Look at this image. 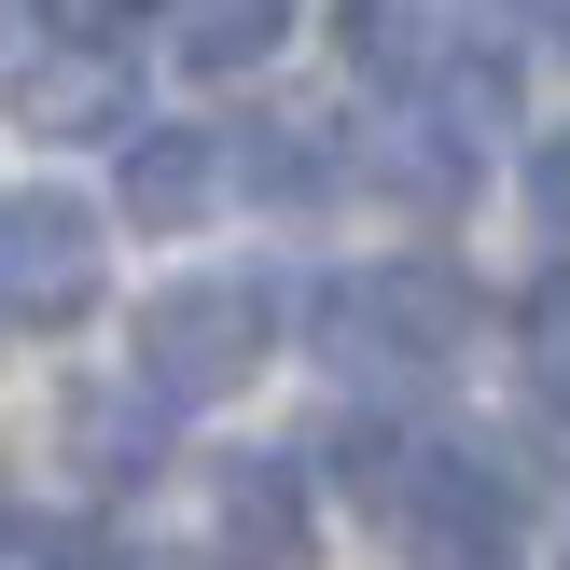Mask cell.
Wrapping results in <instances>:
<instances>
[{
	"label": "cell",
	"mask_w": 570,
	"mask_h": 570,
	"mask_svg": "<svg viewBox=\"0 0 570 570\" xmlns=\"http://www.w3.org/2000/svg\"><path fill=\"white\" fill-rule=\"evenodd\" d=\"M14 126H42V139L126 126V83H111V56H42V70H14Z\"/></svg>",
	"instance_id": "cell-9"
},
{
	"label": "cell",
	"mask_w": 570,
	"mask_h": 570,
	"mask_svg": "<svg viewBox=\"0 0 570 570\" xmlns=\"http://www.w3.org/2000/svg\"><path fill=\"white\" fill-rule=\"evenodd\" d=\"M376 515L404 529L417 570H515V543H529L515 473L473 460V445H404V473L376 488Z\"/></svg>",
	"instance_id": "cell-2"
},
{
	"label": "cell",
	"mask_w": 570,
	"mask_h": 570,
	"mask_svg": "<svg viewBox=\"0 0 570 570\" xmlns=\"http://www.w3.org/2000/svg\"><path fill=\"white\" fill-rule=\"evenodd\" d=\"M223 557H237V570H306V488L278 460L223 473Z\"/></svg>",
	"instance_id": "cell-8"
},
{
	"label": "cell",
	"mask_w": 570,
	"mask_h": 570,
	"mask_svg": "<svg viewBox=\"0 0 570 570\" xmlns=\"http://www.w3.org/2000/svg\"><path fill=\"white\" fill-rule=\"evenodd\" d=\"M557 570H570V557H557Z\"/></svg>",
	"instance_id": "cell-17"
},
{
	"label": "cell",
	"mask_w": 570,
	"mask_h": 570,
	"mask_svg": "<svg viewBox=\"0 0 570 570\" xmlns=\"http://www.w3.org/2000/svg\"><path fill=\"white\" fill-rule=\"evenodd\" d=\"M209 195H223V139H195V126H139V139H126V223L181 237Z\"/></svg>",
	"instance_id": "cell-6"
},
{
	"label": "cell",
	"mask_w": 570,
	"mask_h": 570,
	"mask_svg": "<svg viewBox=\"0 0 570 570\" xmlns=\"http://www.w3.org/2000/svg\"><path fill=\"white\" fill-rule=\"evenodd\" d=\"M278 42H293V0H167V56H181V70H209V83L265 70Z\"/></svg>",
	"instance_id": "cell-7"
},
{
	"label": "cell",
	"mask_w": 570,
	"mask_h": 570,
	"mask_svg": "<svg viewBox=\"0 0 570 570\" xmlns=\"http://www.w3.org/2000/svg\"><path fill=\"white\" fill-rule=\"evenodd\" d=\"M376 181L404 195V209H460V195H473V126L445 98H404L390 139H376Z\"/></svg>",
	"instance_id": "cell-5"
},
{
	"label": "cell",
	"mask_w": 570,
	"mask_h": 570,
	"mask_svg": "<svg viewBox=\"0 0 570 570\" xmlns=\"http://www.w3.org/2000/svg\"><path fill=\"white\" fill-rule=\"evenodd\" d=\"M139 14H167V0H42V28H56L70 56H111V42H126Z\"/></svg>",
	"instance_id": "cell-12"
},
{
	"label": "cell",
	"mask_w": 570,
	"mask_h": 570,
	"mask_svg": "<svg viewBox=\"0 0 570 570\" xmlns=\"http://www.w3.org/2000/svg\"><path fill=\"white\" fill-rule=\"evenodd\" d=\"M42 570H111V543H98V529H56V543H42Z\"/></svg>",
	"instance_id": "cell-15"
},
{
	"label": "cell",
	"mask_w": 570,
	"mask_h": 570,
	"mask_svg": "<svg viewBox=\"0 0 570 570\" xmlns=\"http://www.w3.org/2000/svg\"><path fill=\"white\" fill-rule=\"evenodd\" d=\"M460 334H473V293L445 265H362V278L321 293V348L348 376H432Z\"/></svg>",
	"instance_id": "cell-3"
},
{
	"label": "cell",
	"mask_w": 570,
	"mask_h": 570,
	"mask_svg": "<svg viewBox=\"0 0 570 570\" xmlns=\"http://www.w3.org/2000/svg\"><path fill=\"white\" fill-rule=\"evenodd\" d=\"M237 154H250V181H265L278 209H321V195H334V139L321 126H250Z\"/></svg>",
	"instance_id": "cell-11"
},
{
	"label": "cell",
	"mask_w": 570,
	"mask_h": 570,
	"mask_svg": "<svg viewBox=\"0 0 570 570\" xmlns=\"http://www.w3.org/2000/svg\"><path fill=\"white\" fill-rule=\"evenodd\" d=\"M557 42H570V14H557Z\"/></svg>",
	"instance_id": "cell-16"
},
{
	"label": "cell",
	"mask_w": 570,
	"mask_h": 570,
	"mask_svg": "<svg viewBox=\"0 0 570 570\" xmlns=\"http://www.w3.org/2000/svg\"><path fill=\"white\" fill-rule=\"evenodd\" d=\"M529 209L570 237V139H529Z\"/></svg>",
	"instance_id": "cell-14"
},
{
	"label": "cell",
	"mask_w": 570,
	"mask_h": 570,
	"mask_svg": "<svg viewBox=\"0 0 570 570\" xmlns=\"http://www.w3.org/2000/svg\"><path fill=\"white\" fill-rule=\"evenodd\" d=\"M83 306H98V209H83V195H56V181L0 195V321L70 334Z\"/></svg>",
	"instance_id": "cell-4"
},
{
	"label": "cell",
	"mask_w": 570,
	"mask_h": 570,
	"mask_svg": "<svg viewBox=\"0 0 570 570\" xmlns=\"http://www.w3.org/2000/svg\"><path fill=\"white\" fill-rule=\"evenodd\" d=\"M334 28H348V70L362 83H432V0H334Z\"/></svg>",
	"instance_id": "cell-10"
},
{
	"label": "cell",
	"mask_w": 570,
	"mask_h": 570,
	"mask_svg": "<svg viewBox=\"0 0 570 570\" xmlns=\"http://www.w3.org/2000/svg\"><path fill=\"white\" fill-rule=\"evenodd\" d=\"M83 460H154V404H83Z\"/></svg>",
	"instance_id": "cell-13"
},
{
	"label": "cell",
	"mask_w": 570,
	"mask_h": 570,
	"mask_svg": "<svg viewBox=\"0 0 570 570\" xmlns=\"http://www.w3.org/2000/svg\"><path fill=\"white\" fill-rule=\"evenodd\" d=\"M265 348H278V293L265 278H167L139 306V390L154 404H223V390H250Z\"/></svg>",
	"instance_id": "cell-1"
}]
</instances>
